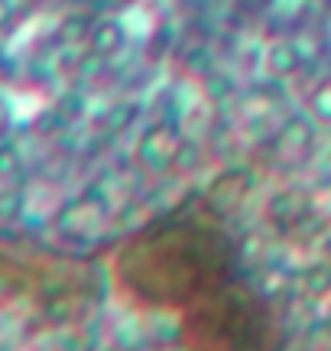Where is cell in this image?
<instances>
[{
  "mask_svg": "<svg viewBox=\"0 0 331 351\" xmlns=\"http://www.w3.org/2000/svg\"><path fill=\"white\" fill-rule=\"evenodd\" d=\"M182 147H185L182 130L176 124H169V121H159V124L146 127L137 137V143H133V163L150 176L172 173Z\"/></svg>",
  "mask_w": 331,
  "mask_h": 351,
  "instance_id": "1",
  "label": "cell"
},
{
  "mask_svg": "<svg viewBox=\"0 0 331 351\" xmlns=\"http://www.w3.org/2000/svg\"><path fill=\"white\" fill-rule=\"evenodd\" d=\"M315 137H319V127H315L312 114H289L280 124L276 137H273L276 160L286 166L302 163L308 153H312V147H315Z\"/></svg>",
  "mask_w": 331,
  "mask_h": 351,
  "instance_id": "2",
  "label": "cell"
},
{
  "mask_svg": "<svg viewBox=\"0 0 331 351\" xmlns=\"http://www.w3.org/2000/svg\"><path fill=\"white\" fill-rule=\"evenodd\" d=\"M104 215H107V202H104L101 195H94V192H85V195H78L75 202H68L65 208H59L55 225H59V231H65V234L85 238V234H91L94 228L101 225Z\"/></svg>",
  "mask_w": 331,
  "mask_h": 351,
  "instance_id": "3",
  "label": "cell"
},
{
  "mask_svg": "<svg viewBox=\"0 0 331 351\" xmlns=\"http://www.w3.org/2000/svg\"><path fill=\"white\" fill-rule=\"evenodd\" d=\"M306 52L295 39H273L267 49H263V69L269 78L276 82H293L306 72Z\"/></svg>",
  "mask_w": 331,
  "mask_h": 351,
  "instance_id": "4",
  "label": "cell"
},
{
  "mask_svg": "<svg viewBox=\"0 0 331 351\" xmlns=\"http://www.w3.org/2000/svg\"><path fill=\"white\" fill-rule=\"evenodd\" d=\"M308 208H312V199H308L306 192H299L295 186H289V189H280V192L269 195L267 218L280 228H293V225H299V221H306Z\"/></svg>",
  "mask_w": 331,
  "mask_h": 351,
  "instance_id": "5",
  "label": "cell"
},
{
  "mask_svg": "<svg viewBox=\"0 0 331 351\" xmlns=\"http://www.w3.org/2000/svg\"><path fill=\"white\" fill-rule=\"evenodd\" d=\"M124 46H127V26L120 23L117 16H101V20H94L85 49L98 52L104 59H114V56L124 52Z\"/></svg>",
  "mask_w": 331,
  "mask_h": 351,
  "instance_id": "6",
  "label": "cell"
},
{
  "mask_svg": "<svg viewBox=\"0 0 331 351\" xmlns=\"http://www.w3.org/2000/svg\"><path fill=\"white\" fill-rule=\"evenodd\" d=\"M295 283H299V293H306L308 300H328L331 296V261L319 257V261L306 263L299 276H295Z\"/></svg>",
  "mask_w": 331,
  "mask_h": 351,
  "instance_id": "7",
  "label": "cell"
},
{
  "mask_svg": "<svg viewBox=\"0 0 331 351\" xmlns=\"http://www.w3.org/2000/svg\"><path fill=\"white\" fill-rule=\"evenodd\" d=\"M94 13H88V7H68L59 26H55V33H59V43L65 46H78V43H88V33L91 26H94Z\"/></svg>",
  "mask_w": 331,
  "mask_h": 351,
  "instance_id": "8",
  "label": "cell"
},
{
  "mask_svg": "<svg viewBox=\"0 0 331 351\" xmlns=\"http://www.w3.org/2000/svg\"><path fill=\"white\" fill-rule=\"evenodd\" d=\"M178 62H182V72H185V75L202 82V78H208L215 72V52L208 49L204 43H195V46H189V49L182 52Z\"/></svg>",
  "mask_w": 331,
  "mask_h": 351,
  "instance_id": "9",
  "label": "cell"
},
{
  "mask_svg": "<svg viewBox=\"0 0 331 351\" xmlns=\"http://www.w3.org/2000/svg\"><path fill=\"white\" fill-rule=\"evenodd\" d=\"M140 114V104L137 101H114L111 108H104L101 114V127L107 134H124Z\"/></svg>",
  "mask_w": 331,
  "mask_h": 351,
  "instance_id": "10",
  "label": "cell"
},
{
  "mask_svg": "<svg viewBox=\"0 0 331 351\" xmlns=\"http://www.w3.org/2000/svg\"><path fill=\"white\" fill-rule=\"evenodd\" d=\"M306 111L315 117V124L331 127V78H321L312 85L306 98Z\"/></svg>",
  "mask_w": 331,
  "mask_h": 351,
  "instance_id": "11",
  "label": "cell"
},
{
  "mask_svg": "<svg viewBox=\"0 0 331 351\" xmlns=\"http://www.w3.org/2000/svg\"><path fill=\"white\" fill-rule=\"evenodd\" d=\"M26 215V189L3 182L0 186V221H16Z\"/></svg>",
  "mask_w": 331,
  "mask_h": 351,
  "instance_id": "12",
  "label": "cell"
},
{
  "mask_svg": "<svg viewBox=\"0 0 331 351\" xmlns=\"http://www.w3.org/2000/svg\"><path fill=\"white\" fill-rule=\"evenodd\" d=\"M23 153L16 143H7V140H0V182H16L20 176H23Z\"/></svg>",
  "mask_w": 331,
  "mask_h": 351,
  "instance_id": "13",
  "label": "cell"
},
{
  "mask_svg": "<svg viewBox=\"0 0 331 351\" xmlns=\"http://www.w3.org/2000/svg\"><path fill=\"white\" fill-rule=\"evenodd\" d=\"M172 43H176V29L169 23H159L153 29L150 43H146V59H150V62H163L166 56L172 52Z\"/></svg>",
  "mask_w": 331,
  "mask_h": 351,
  "instance_id": "14",
  "label": "cell"
},
{
  "mask_svg": "<svg viewBox=\"0 0 331 351\" xmlns=\"http://www.w3.org/2000/svg\"><path fill=\"white\" fill-rule=\"evenodd\" d=\"M55 111L62 114L68 124H75V121H81L85 111H88V98H85L78 88H68V91H62V98L55 101Z\"/></svg>",
  "mask_w": 331,
  "mask_h": 351,
  "instance_id": "15",
  "label": "cell"
},
{
  "mask_svg": "<svg viewBox=\"0 0 331 351\" xmlns=\"http://www.w3.org/2000/svg\"><path fill=\"white\" fill-rule=\"evenodd\" d=\"M202 91H204V98H208V101L221 104V101H228L230 95H234V78L215 69L208 78H202Z\"/></svg>",
  "mask_w": 331,
  "mask_h": 351,
  "instance_id": "16",
  "label": "cell"
},
{
  "mask_svg": "<svg viewBox=\"0 0 331 351\" xmlns=\"http://www.w3.org/2000/svg\"><path fill=\"white\" fill-rule=\"evenodd\" d=\"M20 16V0H0V33H7Z\"/></svg>",
  "mask_w": 331,
  "mask_h": 351,
  "instance_id": "17",
  "label": "cell"
},
{
  "mask_svg": "<svg viewBox=\"0 0 331 351\" xmlns=\"http://www.w3.org/2000/svg\"><path fill=\"white\" fill-rule=\"evenodd\" d=\"M10 121H13V114H10V104H7V101L0 98V137H3V134L10 130Z\"/></svg>",
  "mask_w": 331,
  "mask_h": 351,
  "instance_id": "18",
  "label": "cell"
},
{
  "mask_svg": "<svg viewBox=\"0 0 331 351\" xmlns=\"http://www.w3.org/2000/svg\"><path fill=\"white\" fill-rule=\"evenodd\" d=\"M319 254L325 257V261H331V228H325L319 234Z\"/></svg>",
  "mask_w": 331,
  "mask_h": 351,
  "instance_id": "19",
  "label": "cell"
},
{
  "mask_svg": "<svg viewBox=\"0 0 331 351\" xmlns=\"http://www.w3.org/2000/svg\"><path fill=\"white\" fill-rule=\"evenodd\" d=\"M65 7H94V3H101V0H62Z\"/></svg>",
  "mask_w": 331,
  "mask_h": 351,
  "instance_id": "20",
  "label": "cell"
},
{
  "mask_svg": "<svg viewBox=\"0 0 331 351\" xmlns=\"http://www.w3.org/2000/svg\"><path fill=\"white\" fill-rule=\"evenodd\" d=\"M7 59H10V56H7V49L0 46V72H3V65H7Z\"/></svg>",
  "mask_w": 331,
  "mask_h": 351,
  "instance_id": "21",
  "label": "cell"
},
{
  "mask_svg": "<svg viewBox=\"0 0 331 351\" xmlns=\"http://www.w3.org/2000/svg\"><path fill=\"white\" fill-rule=\"evenodd\" d=\"M114 3H120V7H133L137 0H114Z\"/></svg>",
  "mask_w": 331,
  "mask_h": 351,
  "instance_id": "22",
  "label": "cell"
}]
</instances>
